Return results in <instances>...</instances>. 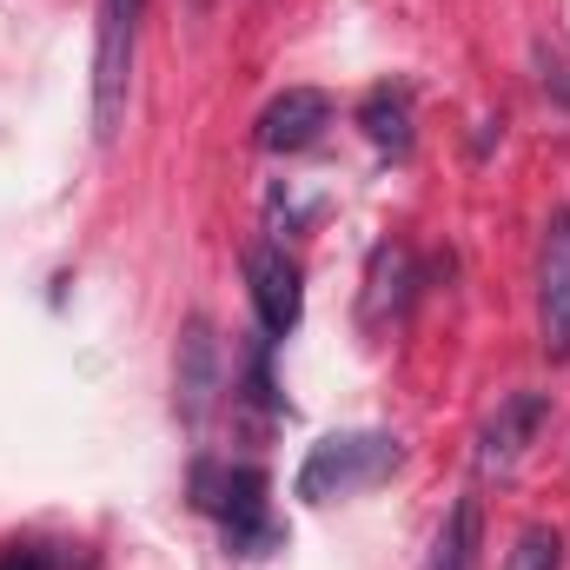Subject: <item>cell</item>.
<instances>
[{
	"instance_id": "obj_1",
	"label": "cell",
	"mask_w": 570,
	"mask_h": 570,
	"mask_svg": "<svg viewBox=\"0 0 570 570\" xmlns=\"http://www.w3.org/2000/svg\"><path fill=\"white\" fill-rule=\"evenodd\" d=\"M266 498H273V484H266L259 464H233V458H199L193 464V504L206 518H219L233 558H273L285 544V531Z\"/></svg>"
},
{
	"instance_id": "obj_2",
	"label": "cell",
	"mask_w": 570,
	"mask_h": 570,
	"mask_svg": "<svg viewBox=\"0 0 570 570\" xmlns=\"http://www.w3.org/2000/svg\"><path fill=\"white\" fill-rule=\"evenodd\" d=\"M405 464V438L392 431H332L305 451L298 464V498L305 504H332V498H352L379 478H392Z\"/></svg>"
},
{
	"instance_id": "obj_3",
	"label": "cell",
	"mask_w": 570,
	"mask_h": 570,
	"mask_svg": "<svg viewBox=\"0 0 570 570\" xmlns=\"http://www.w3.org/2000/svg\"><path fill=\"white\" fill-rule=\"evenodd\" d=\"M134 47H140V7L127 0H100V27H94V140L114 146L127 127V100H134Z\"/></svg>"
},
{
	"instance_id": "obj_4",
	"label": "cell",
	"mask_w": 570,
	"mask_h": 570,
	"mask_svg": "<svg viewBox=\"0 0 570 570\" xmlns=\"http://www.w3.org/2000/svg\"><path fill=\"white\" fill-rule=\"evenodd\" d=\"M226 392V358H219V332L206 312H186L179 345H173V412L186 431H206L213 405Z\"/></svg>"
},
{
	"instance_id": "obj_5",
	"label": "cell",
	"mask_w": 570,
	"mask_h": 570,
	"mask_svg": "<svg viewBox=\"0 0 570 570\" xmlns=\"http://www.w3.org/2000/svg\"><path fill=\"white\" fill-rule=\"evenodd\" d=\"M538 352L570 365V206H551L538 246Z\"/></svg>"
},
{
	"instance_id": "obj_6",
	"label": "cell",
	"mask_w": 570,
	"mask_h": 570,
	"mask_svg": "<svg viewBox=\"0 0 570 570\" xmlns=\"http://www.w3.org/2000/svg\"><path fill=\"white\" fill-rule=\"evenodd\" d=\"M544 425H551V392H504V399H498V412L478 425V451H471L478 478L511 471V464L531 451V438H538Z\"/></svg>"
},
{
	"instance_id": "obj_7",
	"label": "cell",
	"mask_w": 570,
	"mask_h": 570,
	"mask_svg": "<svg viewBox=\"0 0 570 570\" xmlns=\"http://www.w3.org/2000/svg\"><path fill=\"white\" fill-rule=\"evenodd\" d=\"M246 285H253V312H259V332L266 338H285L305 312V285H298V266L285 259V246L259 239L246 253Z\"/></svg>"
},
{
	"instance_id": "obj_8",
	"label": "cell",
	"mask_w": 570,
	"mask_h": 570,
	"mask_svg": "<svg viewBox=\"0 0 570 570\" xmlns=\"http://www.w3.org/2000/svg\"><path fill=\"white\" fill-rule=\"evenodd\" d=\"M325 127H332V94L285 87L279 100H266V114L253 120V140H259V153H305V146L325 140Z\"/></svg>"
},
{
	"instance_id": "obj_9",
	"label": "cell",
	"mask_w": 570,
	"mask_h": 570,
	"mask_svg": "<svg viewBox=\"0 0 570 570\" xmlns=\"http://www.w3.org/2000/svg\"><path fill=\"white\" fill-rule=\"evenodd\" d=\"M478 531H484L478 498H458L451 518L438 524V538H431V551H425L419 570H478Z\"/></svg>"
},
{
	"instance_id": "obj_10",
	"label": "cell",
	"mask_w": 570,
	"mask_h": 570,
	"mask_svg": "<svg viewBox=\"0 0 570 570\" xmlns=\"http://www.w3.org/2000/svg\"><path fill=\"white\" fill-rule=\"evenodd\" d=\"M358 127H365V140L379 146V153H412V100H405V87H372L365 100H358Z\"/></svg>"
},
{
	"instance_id": "obj_11",
	"label": "cell",
	"mask_w": 570,
	"mask_h": 570,
	"mask_svg": "<svg viewBox=\"0 0 570 570\" xmlns=\"http://www.w3.org/2000/svg\"><path fill=\"white\" fill-rule=\"evenodd\" d=\"M511 570H564V538L551 524H531L511 551Z\"/></svg>"
},
{
	"instance_id": "obj_12",
	"label": "cell",
	"mask_w": 570,
	"mask_h": 570,
	"mask_svg": "<svg viewBox=\"0 0 570 570\" xmlns=\"http://www.w3.org/2000/svg\"><path fill=\"white\" fill-rule=\"evenodd\" d=\"M0 570H60V551L20 538V544H0Z\"/></svg>"
},
{
	"instance_id": "obj_13",
	"label": "cell",
	"mask_w": 570,
	"mask_h": 570,
	"mask_svg": "<svg viewBox=\"0 0 570 570\" xmlns=\"http://www.w3.org/2000/svg\"><path fill=\"white\" fill-rule=\"evenodd\" d=\"M538 67H544V94H558V107H570V67H564V53L538 40Z\"/></svg>"
},
{
	"instance_id": "obj_14",
	"label": "cell",
	"mask_w": 570,
	"mask_h": 570,
	"mask_svg": "<svg viewBox=\"0 0 570 570\" xmlns=\"http://www.w3.org/2000/svg\"><path fill=\"white\" fill-rule=\"evenodd\" d=\"M186 7H193V13H213V0H186Z\"/></svg>"
},
{
	"instance_id": "obj_15",
	"label": "cell",
	"mask_w": 570,
	"mask_h": 570,
	"mask_svg": "<svg viewBox=\"0 0 570 570\" xmlns=\"http://www.w3.org/2000/svg\"><path fill=\"white\" fill-rule=\"evenodd\" d=\"M127 7H146V0H127Z\"/></svg>"
}]
</instances>
